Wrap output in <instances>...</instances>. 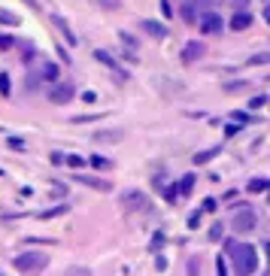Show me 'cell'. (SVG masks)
Masks as SVG:
<instances>
[{"instance_id": "cell-17", "label": "cell", "mask_w": 270, "mask_h": 276, "mask_svg": "<svg viewBox=\"0 0 270 276\" xmlns=\"http://www.w3.org/2000/svg\"><path fill=\"white\" fill-rule=\"evenodd\" d=\"M216 155H219V149H204V152H195V158H191V161H195V164H210Z\"/></svg>"}, {"instance_id": "cell-31", "label": "cell", "mask_w": 270, "mask_h": 276, "mask_svg": "<svg viewBox=\"0 0 270 276\" xmlns=\"http://www.w3.org/2000/svg\"><path fill=\"white\" fill-rule=\"evenodd\" d=\"M264 103H267V97H264V94H258V97H252V100H249V109H261Z\"/></svg>"}, {"instance_id": "cell-29", "label": "cell", "mask_w": 270, "mask_h": 276, "mask_svg": "<svg viewBox=\"0 0 270 276\" xmlns=\"http://www.w3.org/2000/svg\"><path fill=\"white\" fill-rule=\"evenodd\" d=\"M103 112H94V115H76V118H70L73 125H85V122H94V118H100Z\"/></svg>"}, {"instance_id": "cell-28", "label": "cell", "mask_w": 270, "mask_h": 276, "mask_svg": "<svg viewBox=\"0 0 270 276\" xmlns=\"http://www.w3.org/2000/svg\"><path fill=\"white\" fill-rule=\"evenodd\" d=\"M222 234H225V228H222V222H216V225L210 228V240H213V243H219V240H222Z\"/></svg>"}, {"instance_id": "cell-32", "label": "cell", "mask_w": 270, "mask_h": 276, "mask_svg": "<svg viewBox=\"0 0 270 276\" xmlns=\"http://www.w3.org/2000/svg\"><path fill=\"white\" fill-rule=\"evenodd\" d=\"M216 197H207V201H204V213H216Z\"/></svg>"}, {"instance_id": "cell-5", "label": "cell", "mask_w": 270, "mask_h": 276, "mask_svg": "<svg viewBox=\"0 0 270 276\" xmlns=\"http://www.w3.org/2000/svg\"><path fill=\"white\" fill-rule=\"evenodd\" d=\"M207 9H210L207 0H185V3L179 6V15H182L185 24H198V18H201Z\"/></svg>"}, {"instance_id": "cell-14", "label": "cell", "mask_w": 270, "mask_h": 276, "mask_svg": "<svg viewBox=\"0 0 270 276\" xmlns=\"http://www.w3.org/2000/svg\"><path fill=\"white\" fill-rule=\"evenodd\" d=\"M94 61H100L103 67H109V70H119V61H115L106 49H94Z\"/></svg>"}, {"instance_id": "cell-26", "label": "cell", "mask_w": 270, "mask_h": 276, "mask_svg": "<svg viewBox=\"0 0 270 276\" xmlns=\"http://www.w3.org/2000/svg\"><path fill=\"white\" fill-rule=\"evenodd\" d=\"M246 88H249V82H228V85H225L228 94H240V91H246Z\"/></svg>"}, {"instance_id": "cell-22", "label": "cell", "mask_w": 270, "mask_h": 276, "mask_svg": "<svg viewBox=\"0 0 270 276\" xmlns=\"http://www.w3.org/2000/svg\"><path fill=\"white\" fill-rule=\"evenodd\" d=\"M119 39H122V46H128V52H137L140 49V43H137V36H131V33H119Z\"/></svg>"}, {"instance_id": "cell-2", "label": "cell", "mask_w": 270, "mask_h": 276, "mask_svg": "<svg viewBox=\"0 0 270 276\" xmlns=\"http://www.w3.org/2000/svg\"><path fill=\"white\" fill-rule=\"evenodd\" d=\"M231 228H234L237 234H252V231L258 228V216H255V210H252L249 204L237 207V210H234V219H231Z\"/></svg>"}, {"instance_id": "cell-40", "label": "cell", "mask_w": 270, "mask_h": 276, "mask_svg": "<svg viewBox=\"0 0 270 276\" xmlns=\"http://www.w3.org/2000/svg\"><path fill=\"white\" fill-rule=\"evenodd\" d=\"M225 134H228V137H237V134H240V125H228Z\"/></svg>"}, {"instance_id": "cell-6", "label": "cell", "mask_w": 270, "mask_h": 276, "mask_svg": "<svg viewBox=\"0 0 270 276\" xmlns=\"http://www.w3.org/2000/svg\"><path fill=\"white\" fill-rule=\"evenodd\" d=\"M73 94H76V82H67V79H55V85L49 88V100L52 103H58V106H64V103H70L73 100Z\"/></svg>"}, {"instance_id": "cell-38", "label": "cell", "mask_w": 270, "mask_h": 276, "mask_svg": "<svg viewBox=\"0 0 270 276\" xmlns=\"http://www.w3.org/2000/svg\"><path fill=\"white\" fill-rule=\"evenodd\" d=\"M234 9H237V12H246V9H249V0H234Z\"/></svg>"}, {"instance_id": "cell-16", "label": "cell", "mask_w": 270, "mask_h": 276, "mask_svg": "<svg viewBox=\"0 0 270 276\" xmlns=\"http://www.w3.org/2000/svg\"><path fill=\"white\" fill-rule=\"evenodd\" d=\"M94 140H97V143H122L125 134H122V131H103V134H94Z\"/></svg>"}, {"instance_id": "cell-7", "label": "cell", "mask_w": 270, "mask_h": 276, "mask_svg": "<svg viewBox=\"0 0 270 276\" xmlns=\"http://www.w3.org/2000/svg\"><path fill=\"white\" fill-rule=\"evenodd\" d=\"M198 24H201V33H207V36H219L225 30V18L219 12H204L198 18Z\"/></svg>"}, {"instance_id": "cell-33", "label": "cell", "mask_w": 270, "mask_h": 276, "mask_svg": "<svg viewBox=\"0 0 270 276\" xmlns=\"http://www.w3.org/2000/svg\"><path fill=\"white\" fill-rule=\"evenodd\" d=\"M161 15H164V18H173V9H170V0H161Z\"/></svg>"}, {"instance_id": "cell-37", "label": "cell", "mask_w": 270, "mask_h": 276, "mask_svg": "<svg viewBox=\"0 0 270 276\" xmlns=\"http://www.w3.org/2000/svg\"><path fill=\"white\" fill-rule=\"evenodd\" d=\"M198 270H201V258H191L188 261V273H198Z\"/></svg>"}, {"instance_id": "cell-12", "label": "cell", "mask_w": 270, "mask_h": 276, "mask_svg": "<svg viewBox=\"0 0 270 276\" xmlns=\"http://www.w3.org/2000/svg\"><path fill=\"white\" fill-rule=\"evenodd\" d=\"M231 27H234V30H249V27H252L249 9H246V12H234V18H231Z\"/></svg>"}, {"instance_id": "cell-1", "label": "cell", "mask_w": 270, "mask_h": 276, "mask_svg": "<svg viewBox=\"0 0 270 276\" xmlns=\"http://www.w3.org/2000/svg\"><path fill=\"white\" fill-rule=\"evenodd\" d=\"M228 258L234 264V273H255L258 270V252L252 243H237V240H228L225 243Z\"/></svg>"}, {"instance_id": "cell-41", "label": "cell", "mask_w": 270, "mask_h": 276, "mask_svg": "<svg viewBox=\"0 0 270 276\" xmlns=\"http://www.w3.org/2000/svg\"><path fill=\"white\" fill-rule=\"evenodd\" d=\"M234 122H243V125H246V122H252V118H249V115H243V112H234Z\"/></svg>"}, {"instance_id": "cell-39", "label": "cell", "mask_w": 270, "mask_h": 276, "mask_svg": "<svg viewBox=\"0 0 270 276\" xmlns=\"http://www.w3.org/2000/svg\"><path fill=\"white\" fill-rule=\"evenodd\" d=\"M9 146H12V149H24V140H21V137H9Z\"/></svg>"}, {"instance_id": "cell-11", "label": "cell", "mask_w": 270, "mask_h": 276, "mask_svg": "<svg viewBox=\"0 0 270 276\" xmlns=\"http://www.w3.org/2000/svg\"><path fill=\"white\" fill-rule=\"evenodd\" d=\"M149 36H155V39H164L170 30H167V24H161V21H155V18H143V24H140Z\"/></svg>"}, {"instance_id": "cell-18", "label": "cell", "mask_w": 270, "mask_h": 276, "mask_svg": "<svg viewBox=\"0 0 270 276\" xmlns=\"http://www.w3.org/2000/svg\"><path fill=\"white\" fill-rule=\"evenodd\" d=\"M64 213H70V204H58V207H52V210H43L40 219H55V216H64Z\"/></svg>"}, {"instance_id": "cell-20", "label": "cell", "mask_w": 270, "mask_h": 276, "mask_svg": "<svg viewBox=\"0 0 270 276\" xmlns=\"http://www.w3.org/2000/svg\"><path fill=\"white\" fill-rule=\"evenodd\" d=\"M161 191H164V201H167V204H176V201H179V188H176V182H173V185H161Z\"/></svg>"}, {"instance_id": "cell-9", "label": "cell", "mask_w": 270, "mask_h": 276, "mask_svg": "<svg viewBox=\"0 0 270 276\" xmlns=\"http://www.w3.org/2000/svg\"><path fill=\"white\" fill-rule=\"evenodd\" d=\"M207 55V46L204 43H198V39H191V43H185V49H182V64H195V61H201Z\"/></svg>"}, {"instance_id": "cell-19", "label": "cell", "mask_w": 270, "mask_h": 276, "mask_svg": "<svg viewBox=\"0 0 270 276\" xmlns=\"http://www.w3.org/2000/svg\"><path fill=\"white\" fill-rule=\"evenodd\" d=\"M64 164L73 167V170H82V167H85V158H82V155H64Z\"/></svg>"}, {"instance_id": "cell-13", "label": "cell", "mask_w": 270, "mask_h": 276, "mask_svg": "<svg viewBox=\"0 0 270 276\" xmlns=\"http://www.w3.org/2000/svg\"><path fill=\"white\" fill-rule=\"evenodd\" d=\"M195 182H198L195 173H185V176L179 179V185H176V188H179V197H188L191 191H195Z\"/></svg>"}, {"instance_id": "cell-24", "label": "cell", "mask_w": 270, "mask_h": 276, "mask_svg": "<svg viewBox=\"0 0 270 276\" xmlns=\"http://www.w3.org/2000/svg\"><path fill=\"white\" fill-rule=\"evenodd\" d=\"M15 46V36H9V33H0V52H9Z\"/></svg>"}, {"instance_id": "cell-8", "label": "cell", "mask_w": 270, "mask_h": 276, "mask_svg": "<svg viewBox=\"0 0 270 276\" xmlns=\"http://www.w3.org/2000/svg\"><path fill=\"white\" fill-rule=\"evenodd\" d=\"M52 24L61 30V36H64V43L67 46H76V43H79V36H76V30L70 27V21L64 18V15H58V12H52Z\"/></svg>"}, {"instance_id": "cell-15", "label": "cell", "mask_w": 270, "mask_h": 276, "mask_svg": "<svg viewBox=\"0 0 270 276\" xmlns=\"http://www.w3.org/2000/svg\"><path fill=\"white\" fill-rule=\"evenodd\" d=\"M246 188H249V191H255V194H264V191L270 188V179H267V176H255V179H249V182H246Z\"/></svg>"}, {"instance_id": "cell-3", "label": "cell", "mask_w": 270, "mask_h": 276, "mask_svg": "<svg viewBox=\"0 0 270 276\" xmlns=\"http://www.w3.org/2000/svg\"><path fill=\"white\" fill-rule=\"evenodd\" d=\"M12 264L21 273H36V270H43L49 264V255H43V252H24V255H15Z\"/></svg>"}, {"instance_id": "cell-30", "label": "cell", "mask_w": 270, "mask_h": 276, "mask_svg": "<svg viewBox=\"0 0 270 276\" xmlns=\"http://www.w3.org/2000/svg\"><path fill=\"white\" fill-rule=\"evenodd\" d=\"M21 18L18 15H12V12H0V24H18Z\"/></svg>"}, {"instance_id": "cell-34", "label": "cell", "mask_w": 270, "mask_h": 276, "mask_svg": "<svg viewBox=\"0 0 270 276\" xmlns=\"http://www.w3.org/2000/svg\"><path fill=\"white\" fill-rule=\"evenodd\" d=\"M216 270H219V276H225L228 273V264H225V258L219 255V261H216Z\"/></svg>"}, {"instance_id": "cell-21", "label": "cell", "mask_w": 270, "mask_h": 276, "mask_svg": "<svg viewBox=\"0 0 270 276\" xmlns=\"http://www.w3.org/2000/svg\"><path fill=\"white\" fill-rule=\"evenodd\" d=\"M91 167L94 170H109L112 161H109V158H103V155H91Z\"/></svg>"}, {"instance_id": "cell-4", "label": "cell", "mask_w": 270, "mask_h": 276, "mask_svg": "<svg viewBox=\"0 0 270 276\" xmlns=\"http://www.w3.org/2000/svg\"><path fill=\"white\" fill-rule=\"evenodd\" d=\"M119 204L125 207V210H131V213H146L149 207H152V201L143 194V191H137V188H131V191H125L122 197H119Z\"/></svg>"}, {"instance_id": "cell-36", "label": "cell", "mask_w": 270, "mask_h": 276, "mask_svg": "<svg viewBox=\"0 0 270 276\" xmlns=\"http://www.w3.org/2000/svg\"><path fill=\"white\" fill-rule=\"evenodd\" d=\"M198 225H201V213H191L188 216V228H198Z\"/></svg>"}, {"instance_id": "cell-27", "label": "cell", "mask_w": 270, "mask_h": 276, "mask_svg": "<svg viewBox=\"0 0 270 276\" xmlns=\"http://www.w3.org/2000/svg\"><path fill=\"white\" fill-rule=\"evenodd\" d=\"M267 61H270V55H267V52H258V55H252V58H249V64H252V67H264Z\"/></svg>"}, {"instance_id": "cell-10", "label": "cell", "mask_w": 270, "mask_h": 276, "mask_svg": "<svg viewBox=\"0 0 270 276\" xmlns=\"http://www.w3.org/2000/svg\"><path fill=\"white\" fill-rule=\"evenodd\" d=\"M76 182H82V185H88V188H94V191H103V194H109V191H112V182H109V179L85 176V173H79V170H76Z\"/></svg>"}, {"instance_id": "cell-23", "label": "cell", "mask_w": 270, "mask_h": 276, "mask_svg": "<svg viewBox=\"0 0 270 276\" xmlns=\"http://www.w3.org/2000/svg\"><path fill=\"white\" fill-rule=\"evenodd\" d=\"M58 73H61V70H58L52 61H49V64H43V79H46V82H55V79H58Z\"/></svg>"}, {"instance_id": "cell-25", "label": "cell", "mask_w": 270, "mask_h": 276, "mask_svg": "<svg viewBox=\"0 0 270 276\" xmlns=\"http://www.w3.org/2000/svg\"><path fill=\"white\" fill-rule=\"evenodd\" d=\"M9 91H12V85H9V73H0V94L9 97Z\"/></svg>"}, {"instance_id": "cell-35", "label": "cell", "mask_w": 270, "mask_h": 276, "mask_svg": "<svg viewBox=\"0 0 270 276\" xmlns=\"http://www.w3.org/2000/svg\"><path fill=\"white\" fill-rule=\"evenodd\" d=\"M49 161H52V164H64V152H52Z\"/></svg>"}]
</instances>
